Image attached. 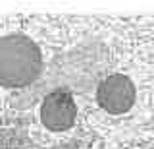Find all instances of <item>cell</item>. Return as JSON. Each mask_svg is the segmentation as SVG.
I'll return each instance as SVG.
<instances>
[{"mask_svg": "<svg viewBox=\"0 0 154 149\" xmlns=\"http://www.w3.org/2000/svg\"><path fill=\"white\" fill-rule=\"evenodd\" d=\"M96 101L100 109L110 114H123L135 103V85L123 74H112L104 78L96 87Z\"/></svg>", "mask_w": 154, "mask_h": 149, "instance_id": "3", "label": "cell"}, {"mask_svg": "<svg viewBox=\"0 0 154 149\" xmlns=\"http://www.w3.org/2000/svg\"><path fill=\"white\" fill-rule=\"evenodd\" d=\"M77 103L67 89H54L42 99L41 120L52 132H64L75 124Z\"/></svg>", "mask_w": 154, "mask_h": 149, "instance_id": "2", "label": "cell"}, {"mask_svg": "<svg viewBox=\"0 0 154 149\" xmlns=\"http://www.w3.org/2000/svg\"><path fill=\"white\" fill-rule=\"evenodd\" d=\"M42 72V52L31 37L10 33L0 39V85L27 87Z\"/></svg>", "mask_w": 154, "mask_h": 149, "instance_id": "1", "label": "cell"}]
</instances>
